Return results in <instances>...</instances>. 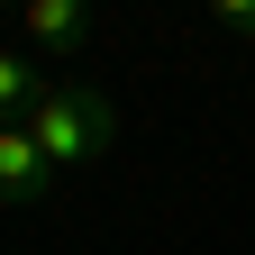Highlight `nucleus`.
<instances>
[{
  "mask_svg": "<svg viewBox=\"0 0 255 255\" xmlns=\"http://www.w3.org/2000/svg\"><path fill=\"white\" fill-rule=\"evenodd\" d=\"M27 137L46 146V164H55V173H73V164H91V155H110V137H119V101H110L101 82L46 73L37 110H27Z\"/></svg>",
  "mask_w": 255,
  "mask_h": 255,
  "instance_id": "f257e3e1",
  "label": "nucleus"
},
{
  "mask_svg": "<svg viewBox=\"0 0 255 255\" xmlns=\"http://www.w3.org/2000/svg\"><path fill=\"white\" fill-rule=\"evenodd\" d=\"M27 18V46L55 55V64H82L91 55V0H18Z\"/></svg>",
  "mask_w": 255,
  "mask_h": 255,
  "instance_id": "f03ea898",
  "label": "nucleus"
},
{
  "mask_svg": "<svg viewBox=\"0 0 255 255\" xmlns=\"http://www.w3.org/2000/svg\"><path fill=\"white\" fill-rule=\"evenodd\" d=\"M46 182H55L46 146H37V137H27V128L9 119V128H0V210H27V201H46Z\"/></svg>",
  "mask_w": 255,
  "mask_h": 255,
  "instance_id": "7ed1b4c3",
  "label": "nucleus"
},
{
  "mask_svg": "<svg viewBox=\"0 0 255 255\" xmlns=\"http://www.w3.org/2000/svg\"><path fill=\"white\" fill-rule=\"evenodd\" d=\"M37 91H46V73H27V55H0V128L37 110Z\"/></svg>",
  "mask_w": 255,
  "mask_h": 255,
  "instance_id": "20e7f679",
  "label": "nucleus"
},
{
  "mask_svg": "<svg viewBox=\"0 0 255 255\" xmlns=\"http://www.w3.org/2000/svg\"><path fill=\"white\" fill-rule=\"evenodd\" d=\"M210 18L228 27V37H246V46H255V0H210Z\"/></svg>",
  "mask_w": 255,
  "mask_h": 255,
  "instance_id": "39448f33",
  "label": "nucleus"
}]
</instances>
